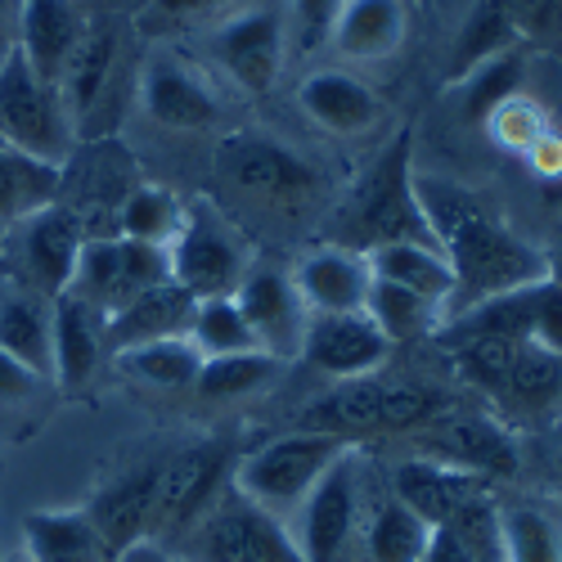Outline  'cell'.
<instances>
[{"instance_id": "obj_36", "label": "cell", "mask_w": 562, "mask_h": 562, "mask_svg": "<svg viewBox=\"0 0 562 562\" xmlns=\"http://www.w3.org/2000/svg\"><path fill=\"white\" fill-rule=\"evenodd\" d=\"M180 221H184V203L167 190V184H135L117 207L113 234L135 239V244H149V248H167L176 239Z\"/></svg>"}, {"instance_id": "obj_38", "label": "cell", "mask_w": 562, "mask_h": 562, "mask_svg": "<svg viewBox=\"0 0 562 562\" xmlns=\"http://www.w3.org/2000/svg\"><path fill=\"white\" fill-rule=\"evenodd\" d=\"M522 81H527V50H522V45H513V50L486 59L482 68H473V72L459 81V86L468 90V95H463L468 117H473V122H486L504 100L522 95Z\"/></svg>"}, {"instance_id": "obj_29", "label": "cell", "mask_w": 562, "mask_h": 562, "mask_svg": "<svg viewBox=\"0 0 562 562\" xmlns=\"http://www.w3.org/2000/svg\"><path fill=\"white\" fill-rule=\"evenodd\" d=\"M364 257H369L373 279H387L396 289H409L414 297H424L450 315L454 274H450V261L437 244H383V248H369Z\"/></svg>"}, {"instance_id": "obj_40", "label": "cell", "mask_w": 562, "mask_h": 562, "mask_svg": "<svg viewBox=\"0 0 562 562\" xmlns=\"http://www.w3.org/2000/svg\"><path fill=\"white\" fill-rule=\"evenodd\" d=\"M508 562H562V527L536 504H518L499 513Z\"/></svg>"}, {"instance_id": "obj_11", "label": "cell", "mask_w": 562, "mask_h": 562, "mask_svg": "<svg viewBox=\"0 0 562 562\" xmlns=\"http://www.w3.org/2000/svg\"><path fill=\"white\" fill-rule=\"evenodd\" d=\"M207 55L248 100H266L284 72V19L270 5H239L212 23Z\"/></svg>"}, {"instance_id": "obj_35", "label": "cell", "mask_w": 562, "mask_h": 562, "mask_svg": "<svg viewBox=\"0 0 562 562\" xmlns=\"http://www.w3.org/2000/svg\"><path fill=\"white\" fill-rule=\"evenodd\" d=\"M364 315L379 324V334L401 347V342H418V338H428L437 324H446V311L424 302V297H414L409 289H396L387 284V279H373L369 284V302H364Z\"/></svg>"}, {"instance_id": "obj_50", "label": "cell", "mask_w": 562, "mask_h": 562, "mask_svg": "<svg viewBox=\"0 0 562 562\" xmlns=\"http://www.w3.org/2000/svg\"><path fill=\"white\" fill-rule=\"evenodd\" d=\"M0 562H32V558H27L23 549H14V553H5V558H0Z\"/></svg>"}, {"instance_id": "obj_10", "label": "cell", "mask_w": 562, "mask_h": 562, "mask_svg": "<svg viewBox=\"0 0 562 562\" xmlns=\"http://www.w3.org/2000/svg\"><path fill=\"white\" fill-rule=\"evenodd\" d=\"M167 279H171L167 248L135 244V239H122V234H90L81 244L68 293L86 302L100 319H109L131 297L149 293L154 284H167Z\"/></svg>"}, {"instance_id": "obj_1", "label": "cell", "mask_w": 562, "mask_h": 562, "mask_svg": "<svg viewBox=\"0 0 562 562\" xmlns=\"http://www.w3.org/2000/svg\"><path fill=\"white\" fill-rule=\"evenodd\" d=\"M414 199H418V212H424L437 248L450 261V274H454L450 311L454 315L486 302V297L527 289L549 274L544 248L522 239V234L499 212H491L486 199H477L473 190H463V184L441 180V176L414 171Z\"/></svg>"}, {"instance_id": "obj_30", "label": "cell", "mask_w": 562, "mask_h": 562, "mask_svg": "<svg viewBox=\"0 0 562 562\" xmlns=\"http://www.w3.org/2000/svg\"><path fill=\"white\" fill-rule=\"evenodd\" d=\"M50 319L55 302L23 284L0 293V351H10L41 379H50Z\"/></svg>"}, {"instance_id": "obj_6", "label": "cell", "mask_w": 562, "mask_h": 562, "mask_svg": "<svg viewBox=\"0 0 562 562\" xmlns=\"http://www.w3.org/2000/svg\"><path fill=\"white\" fill-rule=\"evenodd\" d=\"M0 139L55 167H68L77 149V126L59 100V86L36 77L19 50L0 64Z\"/></svg>"}, {"instance_id": "obj_46", "label": "cell", "mask_w": 562, "mask_h": 562, "mask_svg": "<svg viewBox=\"0 0 562 562\" xmlns=\"http://www.w3.org/2000/svg\"><path fill=\"white\" fill-rule=\"evenodd\" d=\"M527 162H531L540 176H562V135H558L553 126L527 149Z\"/></svg>"}, {"instance_id": "obj_47", "label": "cell", "mask_w": 562, "mask_h": 562, "mask_svg": "<svg viewBox=\"0 0 562 562\" xmlns=\"http://www.w3.org/2000/svg\"><path fill=\"white\" fill-rule=\"evenodd\" d=\"M14 27H19V0H0V64L14 50Z\"/></svg>"}, {"instance_id": "obj_45", "label": "cell", "mask_w": 562, "mask_h": 562, "mask_svg": "<svg viewBox=\"0 0 562 562\" xmlns=\"http://www.w3.org/2000/svg\"><path fill=\"white\" fill-rule=\"evenodd\" d=\"M338 5H342V0H289V10H293V23H297L302 45H319V41H329V23H334Z\"/></svg>"}, {"instance_id": "obj_28", "label": "cell", "mask_w": 562, "mask_h": 562, "mask_svg": "<svg viewBox=\"0 0 562 562\" xmlns=\"http://www.w3.org/2000/svg\"><path fill=\"white\" fill-rule=\"evenodd\" d=\"M23 553L32 562H113L86 508H36L23 518Z\"/></svg>"}, {"instance_id": "obj_9", "label": "cell", "mask_w": 562, "mask_h": 562, "mask_svg": "<svg viewBox=\"0 0 562 562\" xmlns=\"http://www.w3.org/2000/svg\"><path fill=\"white\" fill-rule=\"evenodd\" d=\"M248 248L229 229V221L203 203H184V221L176 229V239L167 244V270L171 284H180L194 302L203 297H225L239 289V279L248 274Z\"/></svg>"}, {"instance_id": "obj_41", "label": "cell", "mask_w": 562, "mask_h": 562, "mask_svg": "<svg viewBox=\"0 0 562 562\" xmlns=\"http://www.w3.org/2000/svg\"><path fill=\"white\" fill-rule=\"evenodd\" d=\"M486 126H491V135L499 139L508 154H522V158H527V149L549 131V117H544V109H540L531 95H513V100H504V104L486 117Z\"/></svg>"}, {"instance_id": "obj_24", "label": "cell", "mask_w": 562, "mask_h": 562, "mask_svg": "<svg viewBox=\"0 0 562 562\" xmlns=\"http://www.w3.org/2000/svg\"><path fill=\"white\" fill-rule=\"evenodd\" d=\"M81 32H86V14L77 0H19L14 50L32 64L36 77L59 81Z\"/></svg>"}, {"instance_id": "obj_19", "label": "cell", "mask_w": 562, "mask_h": 562, "mask_svg": "<svg viewBox=\"0 0 562 562\" xmlns=\"http://www.w3.org/2000/svg\"><path fill=\"white\" fill-rule=\"evenodd\" d=\"M289 274H293V289L311 315L364 311L369 284H373L369 257L360 248H347V244H319V248L302 252V261Z\"/></svg>"}, {"instance_id": "obj_17", "label": "cell", "mask_w": 562, "mask_h": 562, "mask_svg": "<svg viewBox=\"0 0 562 562\" xmlns=\"http://www.w3.org/2000/svg\"><path fill=\"white\" fill-rule=\"evenodd\" d=\"M387 356H392V342L379 334V324H373L364 311L311 315L306 338H302V360L334 383L379 373L387 364Z\"/></svg>"}, {"instance_id": "obj_26", "label": "cell", "mask_w": 562, "mask_h": 562, "mask_svg": "<svg viewBox=\"0 0 562 562\" xmlns=\"http://www.w3.org/2000/svg\"><path fill=\"white\" fill-rule=\"evenodd\" d=\"M104 347V319L72 293H59L50 319V383H59L64 392H81L95 379Z\"/></svg>"}, {"instance_id": "obj_37", "label": "cell", "mask_w": 562, "mask_h": 562, "mask_svg": "<svg viewBox=\"0 0 562 562\" xmlns=\"http://www.w3.org/2000/svg\"><path fill=\"white\" fill-rule=\"evenodd\" d=\"M284 369L274 356L266 351H234V356H207L199 369V383L194 392L203 401H239L261 392L266 383H274V373Z\"/></svg>"}, {"instance_id": "obj_4", "label": "cell", "mask_w": 562, "mask_h": 562, "mask_svg": "<svg viewBox=\"0 0 562 562\" xmlns=\"http://www.w3.org/2000/svg\"><path fill=\"white\" fill-rule=\"evenodd\" d=\"M167 553L176 562H306L293 527L252 504L234 482L203 508L190 531L167 544Z\"/></svg>"}, {"instance_id": "obj_3", "label": "cell", "mask_w": 562, "mask_h": 562, "mask_svg": "<svg viewBox=\"0 0 562 562\" xmlns=\"http://www.w3.org/2000/svg\"><path fill=\"white\" fill-rule=\"evenodd\" d=\"M409 149H414V139L405 131L364 171V180L356 184V194L347 199V212H342V239L334 244H347L360 252L383 248V244H437L414 199Z\"/></svg>"}, {"instance_id": "obj_18", "label": "cell", "mask_w": 562, "mask_h": 562, "mask_svg": "<svg viewBox=\"0 0 562 562\" xmlns=\"http://www.w3.org/2000/svg\"><path fill=\"white\" fill-rule=\"evenodd\" d=\"M158 468L162 459H149V463H135L126 473L109 477L90 504H81L90 513V522H95L100 540L109 544L113 562L122 553H131L135 544H149L154 536V499H158Z\"/></svg>"}, {"instance_id": "obj_13", "label": "cell", "mask_w": 562, "mask_h": 562, "mask_svg": "<svg viewBox=\"0 0 562 562\" xmlns=\"http://www.w3.org/2000/svg\"><path fill=\"white\" fill-rule=\"evenodd\" d=\"M409 441L424 459L463 468V473H477L486 482L518 473V441H513V428L499 424L491 409H441L418 432H409Z\"/></svg>"}, {"instance_id": "obj_32", "label": "cell", "mask_w": 562, "mask_h": 562, "mask_svg": "<svg viewBox=\"0 0 562 562\" xmlns=\"http://www.w3.org/2000/svg\"><path fill=\"white\" fill-rule=\"evenodd\" d=\"M428 536H432V527L387 491L373 508H364L360 553H364V562H424Z\"/></svg>"}, {"instance_id": "obj_25", "label": "cell", "mask_w": 562, "mask_h": 562, "mask_svg": "<svg viewBox=\"0 0 562 562\" xmlns=\"http://www.w3.org/2000/svg\"><path fill=\"white\" fill-rule=\"evenodd\" d=\"M405 32V0H342L329 23V45L347 64H383L401 50Z\"/></svg>"}, {"instance_id": "obj_7", "label": "cell", "mask_w": 562, "mask_h": 562, "mask_svg": "<svg viewBox=\"0 0 562 562\" xmlns=\"http://www.w3.org/2000/svg\"><path fill=\"white\" fill-rule=\"evenodd\" d=\"M216 171L234 194L257 199L261 207H279V212H297L319 194V171L297 149H289L284 139L266 131L225 135L216 145Z\"/></svg>"}, {"instance_id": "obj_31", "label": "cell", "mask_w": 562, "mask_h": 562, "mask_svg": "<svg viewBox=\"0 0 562 562\" xmlns=\"http://www.w3.org/2000/svg\"><path fill=\"white\" fill-rule=\"evenodd\" d=\"M59 194H64V167L0 145V229H14L32 212L59 203Z\"/></svg>"}, {"instance_id": "obj_12", "label": "cell", "mask_w": 562, "mask_h": 562, "mask_svg": "<svg viewBox=\"0 0 562 562\" xmlns=\"http://www.w3.org/2000/svg\"><path fill=\"white\" fill-rule=\"evenodd\" d=\"M234 459L225 441H194L162 459L158 468V499H154V536L149 544H171L190 531L203 508L229 486Z\"/></svg>"}, {"instance_id": "obj_34", "label": "cell", "mask_w": 562, "mask_h": 562, "mask_svg": "<svg viewBox=\"0 0 562 562\" xmlns=\"http://www.w3.org/2000/svg\"><path fill=\"white\" fill-rule=\"evenodd\" d=\"M513 45H522V36L513 32V23H508V14H504V0H482V5L463 19V27H459V36H454L446 81L459 86L473 68H482L486 59L513 50Z\"/></svg>"}, {"instance_id": "obj_27", "label": "cell", "mask_w": 562, "mask_h": 562, "mask_svg": "<svg viewBox=\"0 0 562 562\" xmlns=\"http://www.w3.org/2000/svg\"><path fill=\"white\" fill-rule=\"evenodd\" d=\"M194 297L180 284H154L149 293L131 297L122 311L104 319V342L113 351L139 347V342H158V338H190V319H194Z\"/></svg>"}, {"instance_id": "obj_5", "label": "cell", "mask_w": 562, "mask_h": 562, "mask_svg": "<svg viewBox=\"0 0 562 562\" xmlns=\"http://www.w3.org/2000/svg\"><path fill=\"white\" fill-rule=\"evenodd\" d=\"M351 450V441L329 437V432H284L257 450H248L244 459H234V486H239L252 504H261L274 518L293 522V513L306 504V495L315 491V482L329 473V468Z\"/></svg>"}, {"instance_id": "obj_21", "label": "cell", "mask_w": 562, "mask_h": 562, "mask_svg": "<svg viewBox=\"0 0 562 562\" xmlns=\"http://www.w3.org/2000/svg\"><path fill=\"white\" fill-rule=\"evenodd\" d=\"M117 50H122V36H117V23L113 19H86V32L81 41L72 45V55L59 72V100L77 126V135L86 131V122L95 117V109L104 104L109 95V81H113V68H117Z\"/></svg>"}, {"instance_id": "obj_42", "label": "cell", "mask_w": 562, "mask_h": 562, "mask_svg": "<svg viewBox=\"0 0 562 562\" xmlns=\"http://www.w3.org/2000/svg\"><path fill=\"white\" fill-rule=\"evenodd\" d=\"M527 302H531V347L562 356V284L553 274H544L527 289Z\"/></svg>"}, {"instance_id": "obj_49", "label": "cell", "mask_w": 562, "mask_h": 562, "mask_svg": "<svg viewBox=\"0 0 562 562\" xmlns=\"http://www.w3.org/2000/svg\"><path fill=\"white\" fill-rule=\"evenodd\" d=\"M544 257H549V274L562 284V239H558V244H553V252H544Z\"/></svg>"}, {"instance_id": "obj_43", "label": "cell", "mask_w": 562, "mask_h": 562, "mask_svg": "<svg viewBox=\"0 0 562 562\" xmlns=\"http://www.w3.org/2000/svg\"><path fill=\"white\" fill-rule=\"evenodd\" d=\"M504 14L518 36H540L562 23V0H504Z\"/></svg>"}, {"instance_id": "obj_44", "label": "cell", "mask_w": 562, "mask_h": 562, "mask_svg": "<svg viewBox=\"0 0 562 562\" xmlns=\"http://www.w3.org/2000/svg\"><path fill=\"white\" fill-rule=\"evenodd\" d=\"M50 379H41L27 364H19L10 351H0V405H27Z\"/></svg>"}, {"instance_id": "obj_16", "label": "cell", "mask_w": 562, "mask_h": 562, "mask_svg": "<svg viewBox=\"0 0 562 562\" xmlns=\"http://www.w3.org/2000/svg\"><path fill=\"white\" fill-rule=\"evenodd\" d=\"M139 109L167 131H207L221 122L212 81L171 50L149 55L145 72H139Z\"/></svg>"}, {"instance_id": "obj_23", "label": "cell", "mask_w": 562, "mask_h": 562, "mask_svg": "<svg viewBox=\"0 0 562 562\" xmlns=\"http://www.w3.org/2000/svg\"><path fill=\"white\" fill-rule=\"evenodd\" d=\"M558 409H562V356L518 342L491 414L513 428V424H549Z\"/></svg>"}, {"instance_id": "obj_8", "label": "cell", "mask_w": 562, "mask_h": 562, "mask_svg": "<svg viewBox=\"0 0 562 562\" xmlns=\"http://www.w3.org/2000/svg\"><path fill=\"white\" fill-rule=\"evenodd\" d=\"M289 527L306 562H356L364 531V486L356 446L315 482Z\"/></svg>"}, {"instance_id": "obj_15", "label": "cell", "mask_w": 562, "mask_h": 562, "mask_svg": "<svg viewBox=\"0 0 562 562\" xmlns=\"http://www.w3.org/2000/svg\"><path fill=\"white\" fill-rule=\"evenodd\" d=\"M234 302H239L248 329H252V338H257V347L266 356H274L279 364L302 356V338H306L311 311L302 306L289 270L248 266V274L239 279V289H234Z\"/></svg>"}, {"instance_id": "obj_14", "label": "cell", "mask_w": 562, "mask_h": 562, "mask_svg": "<svg viewBox=\"0 0 562 562\" xmlns=\"http://www.w3.org/2000/svg\"><path fill=\"white\" fill-rule=\"evenodd\" d=\"M86 239H90L86 225L64 203H50V207L32 212L27 221H19L14 225V257H19L23 289L50 297V302L59 293H68Z\"/></svg>"}, {"instance_id": "obj_39", "label": "cell", "mask_w": 562, "mask_h": 562, "mask_svg": "<svg viewBox=\"0 0 562 562\" xmlns=\"http://www.w3.org/2000/svg\"><path fill=\"white\" fill-rule=\"evenodd\" d=\"M190 342L207 356H234V351H261L248 319L239 311V302H234V293L225 297H203L194 306V319H190Z\"/></svg>"}, {"instance_id": "obj_2", "label": "cell", "mask_w": 562, "mask_h": 562, "mask_svg": "<svg viewBox=\"0 0 562 562\" xmlns=\"http://www.w3.org/2000/svg\"><path fill=\"white\" fill-rule=\"evenodd\" d=\"M446 409V396L418 379H387V373H364V379H342L329 392L302 405L306 432H329L356 446V437L379 432H418Z\"/></svg>"}, {"instance_id": "obj_20", "label": "cell", "mask_w": 562, "mask_h": 562, "mask_svg": "<svg viewBox=\"0 0 562 562\" xmlns=\"http://www.w3.org/2000/svg\"><path fill=\"white\" fill-rule=\"evenodd\" d=\"M392 495L401 504H409L428 527H446V522L459 518L463 508H473L477 499H486L491 482L477 477V473H463V468H450V463L414 454V459H405L396 468Z\"/></svg>"}, {"instance_id": "obj_48", "label": "cell", "mask_w": 562, "mask_h": 562, "mask_svg": "<svg viewBox=\"0 0 562 562\" xmlns=\"http://www.w3.org/2000/svg\"><path fill=\"white\" fill-rule=\"evenodd\" d=\"M117 562H176L167 549H158V544H135L131 553H122Z\"/></svg>"}, {"instance_id": "obj_33", "label": "cell", "mask_w": 562, "mask_h": 562, "mask_svg": "<svg viewBox=\"0 0 562 562\" xmlns=\"http://www.w3.org/2000/svg\"><path fill=\"white\" fill-rule=\"evenodd\" d=\"M117 373H126L139 387H158V392H180L199 383L203 351L190 338H158V342H139L113 351Z\"/></svg>"}, {"instance_id": "obj_22", "label": "cell", "mask_w": 562, "mask_h": 562, "mask_svg": "<svg viewBox=\"0 0 562 562\" xmlns=\"http://www.w3.org/2000/svg\"><path fill=\"white\" fill-rule=\"evenodd\" d=\"M297 109L306 113V122H315L329 135H342V139L364 135L383 122V100L373 95V86H364L347 68H319V72L302 77Z\"/></svg>"}]
</instances>
